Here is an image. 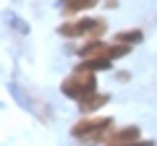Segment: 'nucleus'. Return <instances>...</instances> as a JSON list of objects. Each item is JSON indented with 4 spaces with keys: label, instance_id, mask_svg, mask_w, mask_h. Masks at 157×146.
<instances>
[{
    "label": "nucleus",
    "instance_id": "7",
    "mask_svg": "<svg viewBox=\"0 0 157 146\" xmlns=\"http://www.w3.org/2000/svg\"><path fill=\"white\" fill-rule=\"evenodd\" d=\"M115 42H121V45H134V42H141V31L139 29H128V31H121L115 34Z\"/></svg>",
    "mask_w": 157,
    "mask_h": 146
},
{
    "label": "nucleus",
    "instance_id": "4",
    "mask_svg": "<svg viewBox=\"0 0 157 146\" xmlns=\"http://www.w3.org/2000/svg\"><path fill=\"white\" fill-rule=\"evenodd\" d=\"M134 141H139V128H136V125H126V128L115 130V133L110 136V146H121V144H134Z\"/></svg>",
    "mask_w": 157,
    "mask_h": 146
},
{
    "label": "nucleus",
    "instance_id": "3",
    "mask_svg": "<svg viewBox=\"0 0 157 146\" xmlns=\"http://www.w3.org/2000/svg\"><path fill=\"white\" fill-rule=\"evenodd\" d=\"M110 125H113L110 118H84V120H78L73 125V136L76 138H84V141H97V138H102L107 133Z\"/></svg>",
    "mask_w": 157,
    "mask_h": 146
},
{
    "label": "nucleus",
    "instance_id": "2",
    "mask_svg": "<svg viewBox=\"0 0 157 146\" xmlns=\"http://www.w3.org/2000/svg\"><path fill=\"white\" fill-rule=\"evenodd\" d=\"M107 24L105 18H81V21H66L58 31L63 37H89V39H100V34H105Z\"/></svg>",
    "mask_w": 157,
    "mask_h": 146
},
{
    "label": "nucleus",
    "instance_id": "8",
    "mask_svg": "<svg viewBox=\"0 0 157 146\" xmlns=\"http://www.w3.org/2000/svg\"><path fill=\"white\" fill-rule=\"evenodd\" d=\"M110 146V144H107ZM121 146H152V141H134V144H121Z\"/></svg>",
    "mask_w": 157,
    "mask_h": 146
},
{
    "label": "nucleus",
    "instance_id": "1",
    "mask_svg": "<svg viewBox=\"0 0 157 146\" xmlns=\"http://www.w3.org/2000/svg\"><path fill=\"white\" fill-rule=\"evenodd\" d=\"M63 94L71 97V99H86L89 94H94L97 91V78H94V71H86V68L78 65L76 71L68 76L66 81H63Z\"/></svg>",
    "mask_w": 157,
    "mask_h": 146
},
{
    "label": "nucleus",
    "instance_id": "6",
    "mask_svg": "<svg viewBox=\"0 0 157 146\" xmlns=\"http://www.w3.org/2000/svg\"><path fill=\"white\" fill-rule=\"evenodd\" d=\"M97 5V0H63V13L71 16V13H81V11H89V8Z\"/></svg>",
    "mask_w": 157,
    "mask_h": 146
},
{
    "label": "nucleus",
    "instance_id": "5",
    "mask_svg": "<svg viewBox=\"0 0 157 146\" xmlns=\"http://www.w3.org/2000/svg\"><path fill=\"white\" fill-rule=\"evenodd\" d=\"M110 102V97L107 94H100V91H94V94H89L86 99H81V104H78V110L84 115H89V112H94V110H100L102 104H107Z\"/></svg>",
    "mask_w": 157,
    "mask_h": 146
}]
</instances>
